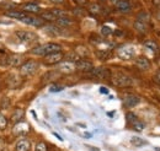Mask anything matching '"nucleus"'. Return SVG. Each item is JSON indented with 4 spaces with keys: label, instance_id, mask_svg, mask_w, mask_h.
<instances>
[{
    "label": "nucleus",
    "instance_id": "34",
    "mask_svg": "<svg viewBox=\"0 0 160 151\" xmlns=\"http://www.w3.org/2000/svg\"><path fill=\"white\" fill-rule=\"evenodd\" d=\"M112 32H113V31H112L108 26H102V28H101V33H102L103 36H110Z\"/></svg>",
    "mask_w": 160,
    "mask_h": 151
},
{
    "label": "nucleus",
    "instance_id": "4",
    "mask_svg": "<svg viewBox=\"0 0 160 151\" xmlns=\"http://www.w3.org/2000/svg\"><path fill=\"white\" fill-rule=\"evenodd\" d=\"M90 75L92 76V77L103 80V79H110V77H111V71H110V69H107V68L100 66V68H94V69L90 71Z\"/></svg>",
    "mask_w": 160,
    "mask_h": 151
},
{
    "label": "nucleus",
    "instance_id": "25",
    "mask_svg": "<svg viewBox=\"0 0 160 151\" xmlns=\"http://www.w3.org/2000/svg\"><path fill=\"white\" fill-rule=\"evenodd\" d=\"M144 46L148 48V49H150V51H153V52H157L158 51V44L154 42V41H147L145 43H144Z\"/></svg>",
    "mask_w": 160,
    "mask_h": 151
},
{
    "label": "nucleus",
    "instance_id": "17",
    "mask_svg": "<svg viewBox=\"0 0 160 151\" xmlns=\"http://www.w3.org/2000/svg\"><path fill=\"white\" fill-rule=\"evenodd\" d=\"M6 15H8L9 17H12V19L21 21V20L27 15V12H25V11H22V10H21V11H9V12H6Z\"/></svg>",
    "mask_w": 160,
    "mask_h": 151
},
{
    "label": "nucleus",
    "instance_id": "14",
    "mask_svg": "<svg viewBox=\"0 0 160 151\" xmlns=\"http://www.w3.org/2000/svg\"><path fill=\"white\" fill-rule=\"evenodd\" d=\"M136 65L140 70H148L150 69V61L147 57H139L136 60Z\"/></svg>",
    "mask_w": 160,
    "mask_h": 151
},
{
    "label": "nucleus",
    "instance_id": "2",
    "mask_svg": "<svg viewBox=\"0 0 160 151\" xmlns=\"http://www.w3.org/2000/svg\"><path fill=\"white\" fill-rule=\"evenodd\" d=\"M111 81L117 87H127L132 85V79L123 73H116L111 75Z\"/></svg>",
    "mask_w": 160,
    "mask_h": 151
},
{
    "label": "nucleus",
    "instance_id": "27",
    "mask_svg": "<svg viewBox=\"0 0 160 151\" xmlns=\"http://www.w3.org/2000/svg\"><path fill=\"white\" fill-rule=\"evenodd\" d=\"M51 11H52V14H53L57 19H58V17H65V16H67V12L63 11V10H60V9H52Z\"/></svg>",
    "mask_w": 160,
    "mask_h": 151
},
{
    "label": "nucleus",
    "instance_id": "8",
    "mask_svg": "<svg viewBox=\"0 0 160 151\" xmlns=\"http://www.w3.org/2000/svg\"><path fill=\"white\" fill-rule=\"evenodd\" d=\"M63 53L62 52H56V53H52V54H48L44 57V63L48 64V65H53V64H58L62 61L63 59Z\"/></svg>",
    "mask_w": 160,
    "mask_h": 151
},
{
    "label": "nucleus",
    "instance_id": "42",
    "mask_svg": "<svg viewBox=\"0 0 160 151\" xmlns=\"http://www.w3.org/2000/svg\"><path fill=\"white\" fill-rule=\"evenodd\" d=\"M100 92H101V94H108V90H107L106 87H101Z\"/></svg>",
    "mask_w": 160,
    "mask_h": 151
},
{
    "label": "nucleus",
    "instance_id": "38",
    "mask_svg": "<svg viewBox=\"0 0 160 151\" xmlns=\"http://www.w3.org/2000/svg\"><path fill=\"white\" fill-rule=\"evenodd\" d=\"M98 57L100 58L101 60H106V58L108 57V52H105V51H99V52H98Z\"/></svg>",
    "mask_w": 160,
    "mask_h": 151
},
{
    "label": "nucleus",
    "instance_id": "30",
    "mask_svg": "<svg viewBox=\"0 0 160 151\" xmlns=\"http://www.w3.org/2000/svg\"><path fill=\"white\" fill-rule=\"evenodd\" d=\"M126 119H127L128 124H132V123H134V122L138 119V117L134 113H132V112H128V113L126 114Z\"/></svg>",
    "mask_w": 160,
    "mask_h": 151
},
{
    "label": "nucleus",
    "instance_id": "3",
    "mask_svg": "<svg viewBox=\"0 0 160 151\" xmlns=\"http://www.w3.org/2000/svg\"><path fill=\"white\" fill-rule=\"evenodd\" d=\"M37 69H38V63L35 61V60H28L20 66V73L21 75L23 76L32 75L33 73H36Z\"/></svg>",
    "mask_w": 160,
    "mask_h": 151
},
{
    "label": "nucleus",
    "instance_id": "39",
    "mask_svg": "<svg viewBox=\"0 0 160 151\" xmlns=\"http://www.w3.org/2000/svg\"><path fill=\"white\" fill-rule=\"evenodd\" d=\"M74 2L78 5V6H86V5H89V0H74Z\"/></svg>",
    "mask_w": 160,
    "mask_h": 151
},
{
    "label": "nucleus",
    "instance_id": "1",
    "mask_svg": "<svg viewBox=\"0 0 160 151\" xmlns=\"http://www.w3.org/2000/svg\"><path fill=\"white\" fill-rule=\"evenodd\" d=\"M56 52H62V46L58 43H44V44H41L38 47L33 48L31 51L32 54L35 56H41V57H46L48 54H52V53H56Z\"/></svg>",
    "mask_w": 160,
    "mask_h": 151
},
{
    "label": "nucleus",
    "instance_id": "22",
    "mask_svg": "<svg viewBox=\"0 0 160 151\" xmlns=\"http://www.w3.org/2000/svg\"><path fill=\"white\" fill-rule=\"evenodd\" d=\"M134 28H136V30H137L139 33H142V35L147 32V25H145L144 22H140V21H138V20L134 22Z\"/></svg>",
    "mask_w": 160,
    "mask_h": 151
},
{
    "label": "nucleus",
    "instance_id": "24",
    "mask_svg": "<svg viewBox=\"0 0 160 151\" xmlns=\"http://www.w3.org/2000/svg\"><path fill=\"white\" fill-rule=\"evenodd\" d=\"M41 19L43 20H47V21H56L57 17L52 14V11L49 10V11H46V12H42L41 14Z\"/></svg>",
    "mask_w": 160,
    "mask_h": 151
},
{
    "label": "nucleus",
    "instance_id": "35",
    "mask_svg": "<svg viewBox=\"0 0 160 151\" xmlns=\"http://www.w3.org/2000/svg\"><path fill=\"white\" fill-rule=\"evenodd\" d=\"M0 65L1 66H9V56L0 57Z\"/></svg>",
    "mask_w": 160,
    "mask_h": 151
},
{
    "label": "nucleus",
    "instance_id": "28",
    "mask_svg": "<svg viewBox=\"0 0 160 151\" xmlns=\"http://www.w3.org/2000/svg\"><path fill=\"white\" fill-rule=\"evenodd\" d=\"M16 79H18V76H16V75H10V76H9V79H8V84H9V86H10V87L15 89V87L19 85L18 82H15V81H16Z\"/></svg>",
    "mask_w": 160,
    "mask_h": 151
},
{
    "label": "nucleus",
    "instance_id": "20",
    "mask_svg": "<svg viewBox=\"0 0 160 151\" xmlns=\"http://www.w3.org/2000/svg\"><path fill=\"white\" fill-rule=\"evenodd\" d=\"M56 22H57V25L60 26V27H67V26H70L73 23V21L70 19H68L67 16L65 17H58V19L56 20Z\"/></svg>",
    "mask_w": 160,
    "mask_h": 151
},
{
    "label": "nucleus",
    "instance_id": "26",
    "mask_svg": "<svg viewBox=\"0 0 160 151\" xmlns=\"http://www.w3.org/2000/svg\"><path fill=\"white\" fill-rule=\"evenodd\" d=\"M137 20L140 21V22H144V23H145V22H148V21H149V14H148V12H145V11H142V12L138 14Z\"/></svg>",
    "mask_w": 160,
    "mask_h": 151
},
{
    "label": "nucleus",
    "instance_id": "32",
    "mask_svg": "<svg viewBox=\"0 0 160 151\" xmlns=\"http://www.w3.org/2000/svg\"><path fill=\"white\" fill-rule=\"evenodd\" d=\"M65 58H67L68 61H78L80 59V57L77 53H69L68 56H65Z\"/></svg>",
    "mask_w": 160,
    "mask_h": 151
},
{
    "label": "nucleus",
    "instance_id": "10",
    "mask_svg": "<svg viewBox=\"0 0 160 151\" xmlns=\"http://www.w3.org/2000/svg\"><path fill=\"white\" fill-rule=\"evenodd\" d=\"M117 54H118V57L122 58V59H131V58L134 57V49H133V47H131V46H124V47H122L121 49H118V52H117Z\"/></svg>",
    "mask_w": 160,
    "mask_h": 151
},
{
    "label": "nucleus",
    "instance_id": "47",
    "mask_svg": "<svg viewBox=\"0 0 160 151\" xmlns=\"http://www.w3.org/2000/svg\"><path fill=\"white\" fill-rule=\"evenodd\" d=\"M155 151H160V148H155Z\"/></svg>",
    "mask_w": 160,
    "mask_h": 151
},
{
    "label": "nucleus",
    "instance_id": "12",
    "mask_svg": "<svg viewBox=\"0 0 160 151\" xmlns=\"http://www.w3.org/2000/svg\"><path fill=\"white\" fill-rule=\"evenodd\" d=\"M115 6L117 7L118 11L123 12V14H129L131 10H132V6H131V4H129L128 0H118L115 4Z\"/></svg>",
    "mask_w": 160,
    "mask_h": 151
},
{
    "label": "nucleus",
    "instance_id": "43",
    "mask_svg": "<svg viewBox=\"0 0 160 151\" xmlns=\"http://www.w3.org/2000/svg\"><path fill=\"white\" fill-rule=\"evenodd\" d=\"M4 150V141L0 139V151H2Z\"/></svg>",
    "mask_w": 160,
    "mask_h": 151
},
{
    "label": "nucleus",
    "instance_id": "48",
    "mask_svg": "<svg viewBox=\"0 0 160 151\" xmlns=\"http://www.w3.org/2000/svg\"><path fill=\"white\" fill-rule=\"evenodd\" d=\"M101 1H106V0H101Z\"/></svg>",
    "mask_w": 160,
    "mask_h": 151
},
{
    "label": "nucleus",
    "instance_id": "36",
    "mask_svg": "<svg viewBox=\"0 0 160 151\" xmlns=\"http://www.w3.org/2000/svg\"><path fill=\"white\" fill-rule=\"evenodd\" d=\"M36 151H48L47 145H46L44 143H38V144L36 145Z\"/></svg>",
    "mask_w": 160,
    "mask_h": 151
},
{
    "label": "nucleus",
    "instance_id": "23",
    "mask_svg": "<svg viewBox=\"0 0 160 151\" xmlns=\"http://www.w3.org/2000/svg\"><path fill=\"white\" fill-rule=\"evenodd\" d=\"M46 31L52 33V35H60L62 33V30L60 27H57V26H52V25H48L46 26Z\"/></svg>",
    "mask_w": 160,
    "mask_h": 151
},
{
    "label": "nucleus",
    "instance_id": "41",
    "mask_svg": "<svg viewBox=\"0 0 160 151\" xmlns=\"http://www.w3.org/2000/svg\"><path fill=\"white\" fill-rule=\"evenodd\" d=\"M1 106H2L4 108H8V107H9V100L5 98V102H4V100H2V101H1Z\"/></svg>",
    "mask_w": 160,
    "mask_h": 151
},
{
    "label": "nucleus",
    "instance_id": "33",
    "mask_svg": "<svg viewBox=\"0 0 160 151\" xmlns=\"http://www.w3.org/2000/svg\"><path fill=\"white\" fill-rule=\"evenodd\" d=\"M8 125V119L5 118V115L0 112V129H5Z\"/></svg>",
    "mask_w": 160,
    "mask_h": 151
},
{
    "label": "nucleus",
    "instance_id": "6",
    "mask_svg": "<svg viewBox=\"0 0 160 151\" xmlns=\"http://www.w3.org/2000/svg\"><path fill=\"white\" fill-rule=\"evenodd\" d=\"M21 22H23V23H26V25H28V26H33V27H41V26H43V19L31 16V15H28V14L21 20Z\"/></svg>",
    "mask_w": 160,
    "mask_h": 151
},
{
    "label": "nucleus",
    "instance_id": "15",
    "mask_svg": "<svg viewBox=\"0 0 160 151\" xmlns=\"http://www.w3.org/2000/svg\"><path fill=\"white\" fill-rule=\"evenodd\" d=\"M75 70V64H73L72 61H65L63 64H60L58 68V71L64 73V74H70Z\"/></svg>",
    "mask_w": 160,
    "mask_h": 151
},
{
    "label": "nucleus",
    "instance_id": "21",
    "mask_svg": "<svg viewBox=\"0 0 160 151\" xmlns=\"http://www.w3.org/2000/svg\"><path fill=\"white\" fill-rule=\"evenodd\" d=\"M101 10H102V7H101L99 4H96V2L89 4V11H90L91 14L99 15V14H101Z\"/></svg>",
    "mask_w": 160,
    "mask_h": 151
},
{
    "label": "nucleus",
    "instance_id": "46",
    "mask_svg": "<svg viewBox=\"0 0 160 151\" xmlns=\"http://www.w3.org/2000/svg\"><path fill=\"white\" fill-rule=\"evenodd\" d=\"M117 1H118V0H111V2H112V4H113V5H115V4H116V2H117Z\"/></svg>",
    "mask_w": 160,
    "mask_h": 151
},
{
    "label": "nucleus",
    "instance_id": "29",
    "mask_svg": "<svg viewBox=\"0 0 160 151\" xmlns=\"http://www.w3.org/2000/svg\"><path fill=\"white\" fill-rule=\"evenodd\" d=\"M131 125H132V127H133V129H134V130H137V132H142V130H143V128H144V124L140 122L139 119H137V120H136L134 123H132Z\"/></svg>",
    "mask_w": 160,
    "mask_h": 151
},
{
    "label": "nucleus",
    "instance_id": "31",
    "mask_svg": "<svg viewBox=\"0 0 160 151\" xmlns=\"http://www.w3.org/2000/svg\"><path fill=\"white\" fill-rule=\"evenodd\" d=\"M57 75V73L56 71H49V73H47L46 75L43 76L42 79H43V82H46V81H51V80H53L54 77Z\"/></svg>",
    "mask_w": 160,
    "mask_h": 151
},
{
    "label": "nucleus",
    "instance_id": "45",
    "mask_svg": "<svg viewBox=\"0 0 160 151\" xmlns=\"http://www.w3.org/2000/svg\"><path fill=\"white\" fill-rule=\"evenodd\" d=\"M153 4L157 6H160V0H153Z\"/></svg>",
    "mask_w": 160,
    "mask_h": 151
},
{
    "label": "nucleus",
    "instance_id": "13",
    "mask_svg": "<svg viewBox=\"0 0 160 151\" xmlns=\"http://www.w3.org/2000/svg\"><path fill=\"white\" fill-rule=\"evenodd\" d=\"M23 63V58L19 54H14V56H9V66L12 68H20Z\"/></svg>",
    "mask_w": 160,
    "mask_h": 151
},
{
    "label": "nucleus",
    "instance_id": "16",
    "mask_svg": "<svg viewBox=\"0 0 160 151\" xmlns=\"http://www.w3.org/2000/svg\"><path fill=\"white\" fill-rule=\"evenodd\" d=\"M31 149V143L27 139H21L16 143L15 150L16 151H30Z\"/></svg>",
    "mask_w": 160,
    "mask_h": 151
},
{
    "label": "nucleus",
    "instance_id": "9",
    "mask_svg": "<svg viewBox=\"0 0 160 151\" xmlns=\"http://www.w3.org/2000/svg\"><path fill=\"white\" fill-rule=\"evenodd\" d=\"M75 69L79 70V71H91L94 69V65L89 60L79 59L78 61H75Z\"/></svg>",
    "mask_w": 160,
    "mask_h": 151
},
{
    "label": "nucleus",
    "instance_id": "19",
    "mask_svg": "<svg viewBox=\"0 0 160 151\" xmlns=\"http://www.w3.org/2000/svg\"><path fill=\"white\" fill-rule=\"evenodd\" d=\"M131 144H132L133 146H136V148H140V146L145 145L147 141L143 140V139L139 138V136H132V138H131Z\"/></svg>",
    "mask_w": 160,
    "mask_h": 151
},
{
    "label": "nucleus",
    "instance_id": "40",
    "mask_svg": "<svg viewBox=\"0 0 160 151\" xmlns=\"http://www.w3.org/2000/svg\"><path fill=\"white\" fill-rule=\"evenodd\" d=\"M154 81H155L157 84H159V85H160V71H159V73H157V74L154 75Z\"/></svg>",
    "mask_w": 160,
    "mask_h": 151
},
{
    "label": "nucleus",
    "instance_id": "44",
    "mask_svg": "<svg viewBox=\"0 0 160 151\" xmlns=\"http://www.w3.org/2000/svg\"><path fill=\"white\" fill-rule=\"evenodd\" d=\"M52 2H54V4H62L64 0H51Z\"/></svg>",
    "mask_w": 160,
    "mask_h": 151
},
{
    "label": "nucleus",
    "instance_id": "11",
    "mask_svg": "<svg viewBox=\"0 0 160 151\" xmlns=\"http://www.w3.org/2000/svg\"><path fill=\"white\" fill-rule=\"evenodd\" d=\"M21 9H22V11H25L27 14H38V12H41L40 5H37L35 2H26L21 6Z\"/></svg>",
    "mask_w": 160,
    "mask_h": 151
},
{
    "label": "nucleus",
    "instance_id": "37",
    "mask_svg": "<svg viewBox=\"0 0 160 151\" xmlns=\"http://www.w3.org/2000/svg\"><path fill=\"white\" fill-rule=\"evenodd\" d=\"M63 89H64V87L60 86V85H52L51 89H49V91H51V92H59Z\"/></svg>",
    "mask_w": 160,
    "mask_h": 151
},
{
    "label": "nucleus",
    "instance_id": "7",
    "mask_svg": "<svg viewBox=\"0 0 160 151\" xmlns=\"http://www.w3.org/2000/svg\"><path fill=\"white\" fill-rule=\"evenodd\" d=\"M123 102H124V106H126V107H128V108H133V107H136V106L140 102V98L137 96V95L128 94L124 96Z\"/></svg>",
    "mask_w": 160,
    "mask_h": 151
},
{
    "label": "nucleus",
    "instance_id": "18",
    "mask_svg": "<svg viewBox=\"0 0 160 151\" xmlns=\"http://www.w3.org/2000/svg\"><path fill=\"white\" fill-rule=\"evenodd\" d=\"M23 111L21 110V108H16L15 111H14V113H12V115H11V119H12V122L14 123H20L21 119L23 118Z\"/></svg>",
    "mask_w": 160,
    "mask_h": 151
},
{
    "label": "nucleus",
    "instance_id": "5",
    "mask_svg": "<svg viewBox=\"0 0 160 151\" xmlns=\"http://www.w3.org/2000/svg\"><path fill=\"white\" fill-rule=\"evenodd\" d=\"M16 36L18 38L22 41V42H26V43H30V42H35L37 41V35L33 33V32H30V31H18L16 32Z\"/></svg>",
    "mask_w": 160,
    "mask_h": 151
}]
</instances>
